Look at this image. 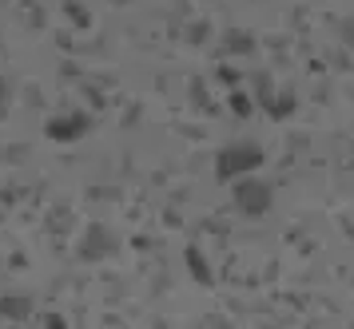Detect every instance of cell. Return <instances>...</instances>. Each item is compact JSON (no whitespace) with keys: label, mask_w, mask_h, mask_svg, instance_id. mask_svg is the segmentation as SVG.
I'll list each match as a JSON object with an SVG mask.
<instances>
[{"label":"cell","mask_w":354,"mask_h":329,"mask_svg":"<svg viewBox=\"0 0 354 329\" xmlns=\"http://www.w3.org/2000/svg\"><path fill=\"white\" fill-rule=\"evenodd\" d=\"M235 203H239L243 215H263V210L271 206V187H267V183H239Z\"/></svg>","instance_id":"1"},{"label":"cell","mask_w":354,"mask_h":329,"mask_svg":"<svg viewBox=\"0 0 354 329\" xmlns=\"http://www.w3.org/2000/svg\"><path fill=\"white\" fill-rule=\"evenodd\" d=\"M255 163H263L259 155V147H227L223 155H219V175H235V171H251Z\"/></svg>","instance_id":"2"},{"label":"cell","mask_w":354,"mask_h":329,"mask_svg":"<svg viewBox=\"0 0 354 329\" xmlns=\"http://www.w3.org/2000/svg\"><path fill=\"white\" fill-rule=\"evenodd\" d=\"M76 127H88V119H84V115H72V119H52L48 135H52V139H76V135H84V131H76Z\"/></svg>","instance_id":"3"}]
</instances>
